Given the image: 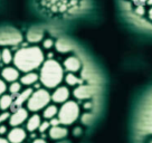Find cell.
Instances as JSON below:
<instances>
[{
  "label": "cell",
  "mask_w": 152,
  "mask_h": 143,
  "mask_svg": "<svg viewBox=\"0 0 152 143\" xmlns=\"http://www.w3.org/2000/svg\"><path fill=\"white\" fill-rule=\"evenodd\" d=\"M45 61L43 49L38 46H26L19 48L14 54L12 64L20 73L36 71Z\"/></svg>",
  "instance_id": "cell-1"
},
{
  "label": "cell",
  "mask_w": 152,
  "mask_h": 143,
  "mask_svg": "<svg viewBox=\"0 0 152 143\" xmlns=\"http://www.w3.org/2000/svg\"><path fill=\"white\" fill-rule=\"evenodd\" d=\"M39 68V82L45 88L54 90L64 81V68L55 59L44 61Z\"/></svg>",
  "instance_id": "cell-2"
},
{
  "label": "cell",
  "mask_w": 152,
  "mask_h": 143,
  "mask_svg": "<svg viewBox=\"0 0 152 143\" xmlns=\"http://www.w3.org/2000/svg\"><path fill=\"white\" fill-rule=\"evenodd\" d=\"M84 0H37V6L52 15H71L81 9Z\"/></svg>",
  "instance_id": "cell-3"
},
{
  "label": "cell",
  "mask_w": 152,
  "mask_h": 143,
  "mask_svg": "<svg viewBox=\"0 0 152 143\" xmlns=\"http://www.w3.org/2000/svg\"><path fill=\"white\" fill-rule=\"evenodd\" d=\"M80 105L75 101H66L58 109L57 117L62 125H71L75 123L80 117Z\"/></svg>",
  "instance_id": "cell-4"
},
{
  "label": "cell",
  "mask_w": 152,
  "mask_h": 143,
  "mask_svg": "<svg viewBox=\"0 0 152 143\" xmlns=\"http://www.w3.org/2000/svg\"><path fill=\"white\" fill-rule=\"evenodd\" d=\"M50 93L47 88H37L36 91L31 92L26 103V109L29 112L37 113L39 111H43L44 107L50 103Z\"/></svg>",
  "instance_id": "cell-5"
},
{
  "label": "cell",
  "mask_w": 152,
  "mask_h": 143,
  "mask_svg": "<svg viewBox=\"0 0 152 143\" xmlns=\"http://www.w3.org/2000/svg\"><path fill=\"white\" fill-rule=\"evenodd\" d=\"M137 130L141 134H152V97L145 101L139 112Z\"/></svg>",
  "instance_id": "cell-6"
},
{
  "label": "cell",
  "mask_w": 152,
  "mask_h": 143,
  "mask_svg": "<svg viewBox=\"0 0 152 143\" xmlns=\"http://www.w3.org/2000/svg\"><path fill=\"white\" fill-rule=\"evenodd\" d=\"M23 42V36L17 29L0 28V46H16Z\"/></svg>",
  "instance_id": "cell-7"
},
{
  "label": "cell",
  "mask_w": 152,
  "mask_h": 143,
  "mask_svg": "<svg viewBox=\"0 0 152 143\" xmlns=\"http://www.w3.org/2000/svg\"><path fill=\"white\" fill-rule=\"evenodd\" d=\"M28 116H29V111L26 107H24V106L14 109L12 112H10L8 124H9L11 128H14V126H21V125L25 124L26 120L28 119Z\"/></svg>",
  "instance_id": "cell-8"
},
{
  "label": "cell",
  "mask_w": 152,
  "mask_h": 143,
  "mask_svg": "<svg viewBox=\"0 0 152 143\" xmlns=\"http://www.w3.org/2000/svg\"><path fill=\"white\" fill-rule=\"evenodd\" d=\"M6 138L9 143H23L27 139V131L21 126H14L8 131Z\"/></svg>",
  "instance_id": "cell-9"
},
{
  "label": "cell",
  "mask_w": 152,
  "mask_h": 143,
  "mask_svg": "<svg viewBox=\"0 0 152 143\" xmlns=\"http://www.w3.org/2000/svg\"><path fill=\"white\" fill-rule=\"evenodd\" d=\"M69 95H71V93L66 86H57L50 94V100L56 104H63L64 102L68 101Z\"/></svg>",
  "instance_id": "cell-10"
},
{
  "label": "cell",
  "mask_w": 152,
  "mask_h": 143,
  "mask_svg": "<svg viewBox=\"0 0 152 143\" xmlns=\"http://www.w3.org/2000/svg\"><path fill=\"white\" fill-rule=\"evenodd\" d=\"M33 92V88L31 87H26L25 90H21L18 94H16L14 96V104H12V109H17V107H21V106H25L27 101H28L29 96Z\"/></svg>",
  "instance_id": "cell-11"
},
{
  "label": "cell",
  "mask_w": 152,
  "mask_h": 143,
  "mask_svg": "<svg viewBox=\"0 0 152 143\" xmlns=\"http://www.w3.org/2000/svg\"><path fill=\"white\" fill-rule=\"evenodd\" d=\"M74 96L78 100H90L95 94V88L91 85H84L82 84L76 90H74Z\"/></svg>",
  "instance_id": "cell-12"
},
{
  "label": "cell",
  "mask_w": 152,
  "mask_h": 143,
  "mask_svg": "<svg viewBox=\"0 0 152 143\" xmlns=\"http://www.w3.org/2000/svg\"><path fill=\"white\" fill-rule=\"evenodd\" d=\"M19 77H20V72L15 66H7L1 71V78L7 84L15 81H19Z\"/></svg>",
  "instance_id": "cell-13"
},
{
  "label": "cell",
  "mask_w": 152,
  "mask_h": 143,
  "mask_svg": "<svg viewBox=\"0 0 152 143\" xmlns=\"http://www.w3.org/2000/svg\"><path fill=\"white\" fill-rule=\"evenodd\" d=\"M63 68L64 71H67L68 73H77L82 68V63L78 57L69 56L63 63Z\"/></svg>",
  "instance_id": "cell-14"
},
{
  "label": "cell",
  "mask_w": 152,
  "mask_h": 143,
  "mask_svg": "<svg viewBox=\"0 0 152 143\" xmlns=\"http://www.w3.org/2000/svg\"><path fill=\"white\" fill-rule=\"evenodd\" d=\"M19 82L21 83L23 86L26 87H30V86L35 85L37 82H39V75L38 73H36L35 71L31 72H26L23 75H20L19 77Z\"/></svg>",
  "instance_id": "cell-15"
},
{
  "label": "cell",
  "mask_w": 152,
  "mask_h": 143,
  "mask_svg": "<svg viewBox=\"0 0 152 143\" xmlns=\"http://www.w3.org/2000/svg\"><path fill=\"white\" fill-rule=\"evenodd\" d=\"M67 134H68V130L65 126H62V124L50 126L48 130V135L53 140H63L66 138Z\"/></svg>",
  "instance_id": "cell-16"
},
{
  "label": "cell",
  "mask_w": 152,
  "mask_h": 143,
  "mask_svg": "<svg viewBox=\"0 0 152 143\" xmlns=\"http://www.w3.org/2000/svg\"><path fill=\"white\" fill-rule=\"evenodd\" d=\"M40 123H42L40 115H38L37 113H34L33 115H29L28 119L26 120V122H25L26 131H28V132H35V131H37Z\"/></svg>",
  "instance_id": "cell-17"
},
{
  "label": "cell",
  "mask_w": 152,
  "mask_h": 143,
  "mask_svg": "<svg viewBox=\"0 0 152 143\" xmlns=\"http://www.w3.org/2000/svg\"><path fill=\"white\" fill-rule=\"evenodd\" d=\"M26 38H27V40H28L29 43L37 44V43H39L40 40H43L44 31L42 29L37 28V27L29 29L27 35H26Z\"/></svg>",
  "instance_id": "cell-18"
},
{
  "label": "cell",
  "mask_w": 152,
  "mask_h": 143,
  "mask_svg": "<svg viewBox=\"0 0 152 143\" xmlns=\"http://www.w3.org/2000/svg\"><path fill=\"white\" fill-rule=\"evenodd\" d=\"M14 104V96L7 93L0 96V111H9L12 109Z\"/></svg>",
  "instance_id": "cell-19"
},
{
  "label": "cell",
  "mask_w": 152,
  "mask_h": 143,
  "mask_svg": "<svg viewBox=\"0 0 152 143\" xmlns=\"http://www.w3.org/2000/svg\"><path fill=\"white\" fill-rule=\"evenodd\" d=\"M57 113H58V107L55 104H48L43 109V117L48 121L57 116Z\"/></svg>",
  "instance_id": "cell-20"
},
{
  "label": "cell",
  "mask_w": 152,
  "mask_h": 143,
  "mask_svg": "<svg viewBox=\"0 0 152 143\" xmlns=\"http://www.w3.org/2000/svg\"><path fill=\"white\" fill-rule=\"evenodd\" d=\"M12 59H14V54L11 53L9 48L5 47L4 49L0 50V62L5 65H9L12 63Z\"/></svg>",
  "instance_id": "cell-21"
},
{
  "label": "cell",
  "mask_w": 152,
  "mask_h": 143,
  "mask_svg": "<svg viewBox=\"0 0 152 143\" xmlns=\"http://www.w3.org/2000/svg\"><path fill=\"white\" fill-rule=\"evenodd\" d=\"M55 46L59 53H68L72 50V45L66 39H58L55 44Z\"/></svg>",
  "instance_id": "cell-22"
},
{
  "label": "cell",
  "mask_w": 152,
  "mask_h": 143,
  "mask_svg": "<svg viewBox=\"0 0 152 143\" xmlns=\"http://www.w3.org/2000/svg\"><path fill=\"white\" fill-rule=\"evenodd\" d=\"M64 81L66 82V84L69 86H75L78 85V84H82L81 78H78L76 76L75 73H68L66 75H64Z\"/></svg>",
  "instance_id": "cell-23"
},
{
  "label": "cell",
  "mask_w": 152,
  "mask_h": 143,
  "mask_svg": "<svg viewBox=\"0 0 152 143\" xmlns=\"http://www.w3.org/2000/svg\"><path fill=\"white\" fill-rule=\"evenodd\" d=\"M21 90H23V85H21V83L19 81L11 82V83H9L8 87H7V92H8L9 94H11L12 96H15L16 94H18Z\"/></svg>",
  "instance_id": "cell-24"
},
{
  "label": "cell",
  "mask_w": 152,
  "mask_h": 143,
  "mask_svg": "<svg viewBox=\"0 0 152 143\" xmlns=\"http://www.w3.org/2000/svg\"><path fill=\"white\" fill-rule=\"evenodd\" d=\"M50 128V124H49V121L48 120H45V121H42V123L39 125V128H38L37 131H39V133L40 134H44L45 132H47L48 130Z\"/></svg>",
  "instance_id": "cell-25"
},
{
  "label": "cell",
  "mask_w": 152,
  "mask_h": 143,
  "mask_svg": "<svg viewBox=\"0 0 152 143\" xmlns=\"http://www.w3.org/2000/svg\"><path fill=\"white\" fill-rule=\"evenodd\" d=\"M10 116V111H1L0 113V124H4L8 122Z\"/></svg>",
  "instance_id": "cell-26"
},
{
  "label": "cell",
  "mask_w": 152,
  "mask_h": 143,
  "mask_svg": "<svg viewBox=\"0 0 152 143\" xmlns=\"http://www.w3.org/2000/svg\"><path fill=\"white\" fill-rule=\"evenodd\" d=\"M54 45H55V43L52 38H46L43 40V47L45 49H50V48L54 47Z\"/></svg>",
  "instance_id": "cell-27"
},
{
  "label": "cell",
  "mask_w": 152,
  "mask_h": 143,
  "mask_svg": "<svg viewBox=\"0 0 152 143\" xmlns=\"http://www.w3.org/2000/svg\"><path fill=\"white\" fill-rule=\"evenodd\" d=\"M7 87H8V84L0 77V96L7 92Z\"/></svg>",
  "instance_id": "cell-28"
},
{
  "label": "cell",
  "mask_w": 152,
  "mask_h": 143,
  "mask_svg": "<svg viewBox=\"0 0 152 143\" xmlns=\"http://www.w3.org/2000/svg\"><path fill=\"white\" fill-rule=\"evenodd\" d=\"M8 131H9V129H8V126L5 123L0 124V136H6Z\"/></svg>",
  "instance_id": "cell-29"
},
{
  "label": "cell",
  "mask_w": 152,
  "mask_h": 143,
  "mask_svg": "<svg viewBox=\"0 0 152 143\" xmlns=\"http://www.w3.org/2000/svg\"><path fill=\"white\" fill-rule=\"evenodd\" d=\"M135 14L139 15V16H143L145 14V7L143 5H138L135 8Z\"/></svg>",
  "instance_id": "cell-30"
},
{
  "label": "cell",
  "mask_w": 152,
  "mask_h": 143,
  "mask_svg": "<svg viewBox=\"0 0 152 143\" xmlns=\"http://www.w3.org/2000/svg\"><path fill=\"white\" fill-rule=\"evenodd\" d=\"M133 2L135 4V5H144L145 2H148V0H132Z\"/></svg>",
  "instance_id": "cell-31"
},
{
  "label": "cell",
  "mask_w": 152,
  "mask_h": 143,
  "mask_svg": "<svg viewBox=\"0 0 152 143\" xmlns=\"http://www.w3.org/2000/svg\"><path fill=\"white\" fill-rule=\"evenodd\" d=\"M31 143H47V141H46V140H44V139H42V138H39V139H35Z\"/></svg>",
  "instance_id": "cell-32"
},
{
  "label": "cell",
  "mask_w": 152,
  "mask_h": 143,
  "mask_svg": "<svg viewBox=\"0 0 152 143\" xmlns=\"http://www.w3.org/2000/svg\"><path fill=\"white\" fill-rule=\"evenodd\" d=\"M0 143H9V141L5 136H0Z\"/></svg>",
  "instance_id": "cell-33"
},
{
  "label": "cell",
  "mask_w": 152,
  "mask_h": 143,
  "mask_svg": "<svg viewBox=\"0 0 152 143\" xmlns=\"http://www.w3.org/2000/svg\"><path fill=\"white\" fill-rule=\"evenodd\" d=\"M81 132H82V130L80 129V128H77V129H76V130H74V134L77 133V134H76V135H80V134H81Z\"/></svg>",
  "instance_id": "cell-34"
},
{
  "label": "cell",
  "mask_w": 152,
  "mask_h": 143,
  "mask_svg": "<svg viewBox=\"0 0 152 143\" xmlns=\"http://www.w3.org/2000/svg\"><path fill=\"white\" fill-rule=\"evenodd\" d=\"M149 18L152 20V7H151V9L149 10Z\"/></svg>",
  "instance_id": "cell-35"
},
{
  "label": "cell",
  "mask_w": 152,
  "mask_h": 143,
  "mask_svg": "<svg viewBox=\"0 0 152 143\" xmlns=\"http://www.w3.org/2000/svg\"><path fill=\"white\" fill-rule=\"evenodd\" d=\"M148 4H149V5H151V6H152V0H148Z\"/></svg>",
  "instance_id": "cell-36"
},
{
  "label": "cell",
  "mask_w": 152,
  "mask_h": 143,
  "mask_svg": "<svg viewBox=\"0 0 152 143\" xmlns=\"http://www.w3.org/2000/svg\"><path fill=\"white\" fill-rule=\"evenodd\" d=\"M151 143H152V141H151Z\"/></svg>",
  "instance_id": "cell-37"
}]
</instances>
